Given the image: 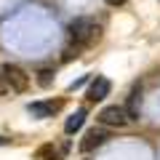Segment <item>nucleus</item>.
<instances>
[{
  "label": "nucleus",
  "instance_id": "obj_1",
  "mask_svg": "<svg viewBox=\"0 0 160 160\" xmlns=\"http://www.w3.org/2000/svg\"><path fill=\"white\" fill-rule=\"evenodd\" d=\"M69 38H72L80 48L93 46V43L102 38V27H99L91 16H78V19H72V24H69Z\"/></svg>",
  "mask_w": 160,
  "mask_h": 160
},
{
  "label": "nucleus",
  "instance_id": "obj_10",
  "mask_svg": "<svg viewBox=\"0 0 160 160\" xmlns=\"http://www.w3.org/2000/svg\"><path fill=\"white\" fill-rule=\"evenodd\" d=\"M38 83L43 88H48L53 83V69H40V72H38Z\"/></svg>",
  "mask_w": 160,
  "mask_h": 160
},
{
  "label": "nucleus",
  "instance_id": "obj_7",
  "mask_svg": "<svg viewBox=\"0 0 160 160\" xmlns=\"http://www.w3.org/2000/svg\"><path fill=\"white\" fill-rule=\"evenodd\" d=\"M32 160H64V155H62V149H59L56 144L46 142V144H40V147L35 149Z\"/></svg>",
  "mask_w": 160,
  "mask_h": 160
},
{
  "label": "nucleus",
  "instance_id": "obj_3",
  "mask_svg": "<svg viewBox=\"0 0 160 160\" xmlns=\"http://www.w3.org/2000/svg\"><path fill=\"white\" fill-rule=\"evenodd\" d=\"M3 78H6L8 91H13V93H24L29 88V75L19 64H3Z\"/></svg>",
  "mask_w": 160,
  "mask_h": 160
},
{
  "label": "nucleus",
  "instance_id": "obj_12",
  "mask_svg": "<svg viewBox=\"0 0 160 160\" xmlns=\"http://www.w3.org/2000/svg\"><path fill=\"white\" fill-rule=\"evenodd\" d=\"M104 3H107V6H123L126 0H104Z\"/></svg>",
  "mask_w": 160,
  "mask_h": 160
},
{
  "label": "nucleus",
  "instance_id": "obj_11",
  "mask_svg": "<svg viewBox=\"0 0 160 160\" xmlns=\"http://www.w3.org/2000/svg\"><path fill=\"white\" fill-rule=\"evenodd\" d=\"M8 93V86H6V78H3V67H0V96Z\"/></svg>",
  "mask_w": 160,
  "mask_h": 160
},
{
  "label": "nucleus",
  "instance_id": "obj_8",
  "mask_svg": "<svg viewBox=\"0 0 160 160\" xmlns=\"http://www.w3.org/2000/svg\"><path fill=\"white\" fill-rule=\"evenodd\" d=\"M128 112V118L131 120H139L142 118V88H133L131 96H128V104H123Z\"/></svg>",
  "mask_w": 160,
  "mask_h": 160
},
{
  "label": "nucleus",
  "instance_id": "obj_4",
  "mask_svg": "<svg viewBox=\"0 0 160 160\" xmlns=\"http://www.w3.org/2000/svg\"><path fill=\"white\" fill-rule=\"evenodd\" d=\"M107 139H109V133L104 131V128H88L86 136L80 139V152H93V149L102 147Z\"/></svg>",
  "mask_w": 160,
  "mask_h": 160
},
{
  "label": "nucleus",
  "instance_id": "obj_6",
  "mask_svg": "<svg viewBox=\"0 0 160 160\" xmlns=\"http://www.w3.org/2000/svg\"><path fill=\"white\" fill-rule=\"evenodd\" d=\"M109 91H112V83L99 75V78L91 80V86H88V99H91V102H102V99L109 96Z\"/></svg>",
  "mask_w": 160,
  "mask_h": 160
},
{
  "label": "nucleus",
  "instance_id": "obj_13",
  "mask_svg": "<svg viewBox=\"0 0 160 160\" xmlns=\"http://www.w3.org/2000/svg\"><path fill=\"white\" fill-rule=\"evenodd\" d=\"M0 142H3V136H0Z\"/></svg>",
  "mask_w": 160,
  "mask_h": 160
},
{
  "label": "nucleus",
  "instance_id": "obj_9",
  "mask_svg": "<svg viewBox=\"0 0 160 160\" xmlns=\"http://www.w3.org/2000/svg\"><path fill=\"white\" fill-rule=\"evenodd\" d=\"M83 123H86V109H78L75 115H69L67 123H64V133H75L83 128Z\"/></svg>",
  "mask_w": 160,
  "mask_h": 160
},
{
  "label": "nucleus",
  "instance_id": "obj_5",
  "mask_svg": "<svg viewBox=\"0 0 160 160\" xmlns=\"http://www.w3.org/2000/svg\"><path fill=\"white\" fill-rule=\"evenodd\" d=\"M62 109V102H53V99H48V102H32L27 107V112L32 115V118H53V115Z\"/></svg>",
  "mask_w": 160,
  "mask_h": 160
},
{
  "label": "nucleus",
  "instance_id": "obj_2",
  "mask_svg": "<svg viewBox=\"0 0 160 160\" xmlns=\"http://www.w3.org/2000/svg\"><path fill=\"white\" fill-rule=\"evenodd\" d=\"M96 123L104 126V128H126L128 123H131V118H128V112H126L123 104H109V107L99 109Z\"/></svg>",
  "mask_w": 160,
  "mask_h": 160
}]
</instances>
